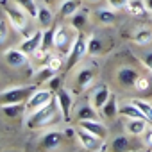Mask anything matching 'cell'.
<instances>
[{
  "instance_id": "31",
  "label": "cell",
  "mask_w": 152,
  "mask_h": 152,
  "mask_svg": "<svg viewBox=\"0 0 152 152\" xmlns=\"http://www.w3.org/2000/svg\"><path fill=\"white\" fill-rule=\"evenodd\" d=\"M47 66H50L54 72H59L61 66H63V57H61V54H48V57H47Z\"/></svg>"
},
{
  "instance_id": "18",
  "label": "cell",
  "mask_w": 152,
  "mask_h": 152,
  "mask_svg": "<svg viewBox=\"0 0 152 152\" xmlns=\"http://www.w3.org/2000/svg\"><path fill=\"white\" fill-rule=\"evenodd\" d=\"M0 109L7 118H16L25 113V102H6L0 106Z\"/></svg>"
},
{
  "instance_id": "13",
  "label": "cell",
  "mask_w": 152,
  "mask_h": 152,
  "mask_svg": "<svg viewBox=\"0 0 152 152\" xmlns=\"http://www.w3.org/2000/svg\"><path fill=\"white\" fill-rule=\"evenodd\" d=\"M109 95H111V91H109V88L106 86V84H100L99 88H95V91L91 93V106L97 109V111H100L102 109V106L107 102V99H109Z\"/></svg>"
},
{
  "instance_id": "11",
  "label": "cell",
  "mask_w": 152,
  "mask_h": 152,
  "mask_svg": "<svg viewBox=\"0 0 152 152\" xmlns=\"http://www.w3.org/2000/svg\"><path fill=\"white\" fill-rule=\"evenodd\" d=\"M41 41H43V29H39V31H36L34 34H31L29 38H25V39L20 43V48H22L25 54L32 56L38 48H41Z\"/></svg>"
},
{
  "instance_id": "15",
  "label": "cell",
  "mask_w": 152,
  "mask_h": 152,
  "mask_svg": "<svg viewBox=\"0 0 152 152\" xmlns=\"http://www.w3.org/2000/svg\"><path fill=\"white\" fill-rule=\"evenodd\" d=\"M138 75H140V73H138L134 68H131V66H122V68H118V72H116V79H118V83H120L122 86H134V81H136Z\"/></svg>"
},
{
  "instance_id": "36",
  "label": "cell",
  "mask_w": 152,
  "mask_h": 152,
  "mask_svg": "<svg viewBox=\"0 0 152 152\" xmlns=\"http://www.w3.org/2000/svg\"><path fill=\"white\" fill-rule=\"evenodd\" d=\"M7 36H9V27H7V22H6V20H0V45L6 43Z\"/></svg>"
},
{
  "instance_id": "10",
  "label": "cell",
  "mask_w": 152,
  "mask_h": 152,
  "mask_svg": "<svg viewBox=\"0 0 152 152\" xmlns=\"http://www.w3.org/2000/svg\"><path fill=\"white\" fill-rule=\"evenodd\" d=\"M95 79V72L91 66H81L77 72H75V84H77L81 90H88L91 86Z\"/></svg>"
},
{
  "instance_id": "9",
  "label": "cell",
  "mask_w": 152,
  "mask_h": 152,
  "mask_svg": "<svg viewBox=\"0 0 152 152\" xmlns=\"http://www.w3.org/2000/svg\"><path fill=\"white\" fill-rule=\"evenodd\" d=\"M63 143V132L61 131H48L41 136L39 147L45 150H57Z\"/></svg>"
},
{
  "instance_id": "26",
  "label": "cell",
  "mask_w": 152,
  "mask_h": 152,
  "mask_svg": "<svg viewBox=\"0 0 152 152\" xmlns=\"http://www.w3.org/2000/svg\"><path fill=\"white\" fill-rule=\"evenodd\" d=\"M15 2H16L22 9H25V13H27L32 20L38 18V4H36V0H15Z\"/></svg>"
},
{
  "instance_id": "41",
  "label": "cell",
  "mask_w": 152,
  "mask_h": 152,
  "mask_svg": "<svg viewBox=\"0 0 152 152\" xmlns=\"http://www.w3.org/2000/svg\"><path fill=\"white\" fill-rule=\"evenodd\" d=\"M86 2H90V4H95V2H99V0H86Z\"/></svg>"
},
{
  "instance_id": "16",
  "label": "cell",
  "mask_w": 152,
  "mask_h": 152,
  "mask_svg": "<svg viewBox=\"0 0 152 152\" xmlns=\"http://www.w3.org/2000/svg\"><path fill=\"white\" fill-rule=\"evenodd\" d=\"M79 125H81L83 129H86V131H90V132H93V134L104 138V140H106V136H107L106 125H104L102 122H99L97 118H93V120H79Z\"/></svg>"
},
{
  "instance_id": "33",
  "label": "cell",
  "mask_w": 152,
  "mask_h": 152,
  "mask_svg": "<svg viewBox=\"0 0 152 152\" xmlns=\"http://www.w3.org/2000/svg\"><path fill=\"white\" fill-rule=\"evenodd\" d=\"M132 88L138 90V91H147V90L150 88V79L147 77V75H138Z\"/></svg>"
},
{
  "instance_id": "25",
  "label": "cell",
  "mask_w": 152,
  "mask_h": 152,
  "mask_svg": "<svg viewBox=\"0 0 152 152\" xmlns=\"http://www.w3.org/2000/svg\"><path fill=\"white\" fill-rule=\"evenodd\" d=\"M132 39H134V43H136V45H140V47L148 45V43L152 41V31H150V29H147V27H141V29H138V31L134 32Z\"/></svg>"
},
{
  "instance_id": "32",
  "label": "cell",
  "mask_w": 152,
  "mask_h": 152,
  "mask_svg": "<svg viewBox=\"0 0 152 152\" xmlns=\"http://www.w3.org/2000/svg\"><path fill=\"white\" fill-rule=\"evenodd\" d=\"M129 148V140L125 136H116L113 141H111V150H127Z\"/></svg>"
},
{
  "instance_id": "8",
  "label": "cell",
  "mask_w": 152,
  "mask_h": 152,
  "mask_svg": "<svg viewBox=\"0 0 152 152\" xmlns=\"http://www.w3.org/2000/svg\"><path fill=\"white\" fill-rule=\"evenodd\" d=\"M4 61L11 68H22L29 63V54H25L22 48H9L4 52Z\"/></svg>"
},
{
  "instance_id": "7",
  "label": "cell",
  "mask_w": 152,
  "mask_h": 152,
  "mask_svg": "<svg viewBox=\"0 0 152 152\" xmlns=\"http://www.w3.org/2000/svg\"><path fill=\"white\" fill-rule=\"evenodd\" d=\"M75 38L77 36H72V31L68 27H57L56 29V34H54V48L61 54H68Z\"/></svg>"
},
{
  "instance_id": "1",
  "label": "cell",
  "mask_w": 152,
  "mask_h": 152,
  "mask_svg": "<svg viewBox=\"0 0 152 152\" xmlns=\"http://www.w3.org/2000/svg\"><path fill=\"white\" fill-rule=\"evenodd\" d=\"M57 109H59L57 100H56V102H50V104L39 107L38 111L29 113L27 118H25V125H27L29 129H45V127H50V125L56 124Z\"/></svg>"
},
{
  "instance_id": "40",
  "label": "cell",
  "mask_w": 152,
  "mask_h": 152,
  "mask_svg": "<svg viewBox=\"0 0 152 152\" xmlns=\"http://www.w3.org/2000/svg\"><path fill=\"white\" fill-rule=\"evenodd\" d=\"M145 4H147V7H148V11H152V0H145Z\"/></svg>"
},
{
  "instance_id": "37",
  "label": "cell",
  "mask_w": 152,
  "mask_h": 152,
  "mask_svg": "<svg viewBox=\"0 0 152 152\" xmlns=\"http://www.w3.org/2000/svg\"><path fill=\"white\" fill-rule=\"evenodd\" d=\"M141 141H143L145 147L152 148V127H147V129L143 131V134H141Z\"/></svg>"
},
{
  "instance_id": "14",
  "label": "cell",
  "mask_w": 152,
  "mask_h": 152,
  "mask_svg": "<svg viewBox=\"0 0 152 152\" xmlns=\"http://www.w3.org/2000/svg\"><path fill=\"white\" fill-rule=\"evenodd\" d=\"M124 127L131 136H141L143 131L148 127V122L143 120V118H125Z\"/></svg>"
},
{
  "instance_id": "6",
  "label": "cell",
  "mask_w": 152,
  "mask_h": 152,
  "mask_svg": "<svg viewBox=\"0 0 152 152\" xmlns=\"http://www.w3.org/2000/svg\"><path fill=\"white\" fill-rule=\"evenodd\" d=\"M34 90H36L34 86H11V88H7L0 93V100H2V104H6V102H25L32 95Z\"/></svg>"
},
{
  "instance_id": "2",
  "label": "cell",
  "mask_w": 152,
  "mask_h": 152,
  "mask_svg": "<svg viewBox=\"0 0 152 152\" xmlns=\"http://www.w3.org/2000/svg\"><path fill=\"white\" fill-rule=\"evenodd\" d=\"M4 11H6V15H7V20L11 22V25L16 29V31H20V32H23L25 29H27V23H29V15L25 13V9H22L16 2H13V4H9V2H4Z\"/></svg>"
},
{
  "instance_id": "21",
  "label": "cell",
  "mask_w": 152,
  "mask_h": 152,
  "mask_svg": "<svg viewBox=\"0 0 152 152\" xmlns=\"http://www.w3.org/2000/svg\"><path fill=\"white\" fill-rule=\"evenodd\" d=\"M81 9V2L79 0H63L61 6H59V16L66 18V16H72L75 11Z\"/></svg>"
},
{
  "instance_id": "24",
  "label": "cell",
  "mask_w": 152,
  "mask_h": 152,
  "mask_svg": "<svg viewBox=\"0 0 152 152\" xmlns=\"http://www.w3.org/2000/svg\"><path fill=\"white\" fill-rule=\"evenodd\" d=\"M120 113H122L125 118H143V120H145L143 113L140 111L138 106L132 104V100H131L129 104H122V106H120Z\"/></svg>"
},
{
  "instance_id": "4",
  "label": "cell",
  "mask_w": 152,
  "mask_h": 152,
  "mask_svg": "<svg viewBox=\"0 0 152 152\" xmlns=\"http://www.w3.org/2000/svg\"><path fill=\"white\" fill-rule=\"evenodd\" d=\"M52 99H54V91H52V90H48V88H47V90H34L32 95L25 100V115L34 113V111H38L39 107L50 104Z\"/></svg>"
},
{
  "instance_id": "30",
  "label": "cell",
  "mask_w": 152,
  "mask_h": 152,
  "mask_svg": "<svg viewBox=\"0 0 152 152\" xmlns=\"http://www.w3.org/2000/svg\"><path fill=\"white\" fill-rule=\"evenodd\" d=\"M54 34H56V31L54 29H43V41H41V48L43 50H48L50 52V48H54Z\"/></svg>"
},
{
  "instance_id": "23",
  "label": "cell",
  "mask_w": 152,
  "mask_h": 152,
  "mask_svg": "<svg viewBox=\"0 0 152 152\" xmlns=\"http://www.w3.org/2000/svg\"><path fill=\"white\" fill-rule=\"evenodd\" d=\"M75 115H77L79 120H93V118H97V109H95V107L91 106V102H90V104L79 106L77 111H75Z\"/></svg>"
},
{
  "instance_id": "5",
  "label": "cell",
  "mask_w": 152,
  "mask_h": 152,
  "mask_svg": "<svg viewBox=\"0 0 152 152\" xmlns=\"http://www.w3.org/2000/svg\"><path fill=\"white\" fill-rule=\"evenodd\" d=\"M75 138H77V141H79V145L83 148H86L90 152H97V150H104L106 148L104 138H100V136H97V134H93V132H90V131H86L83 127L77 129Z\"/></svg>"
},
{
  "instance_id": "39",
  "label": "cell",
  "mask_w": 152,
  "mask_h": 152,
  "mask_svg": "<svg viewBox=\"0 0 152 152\" xmlns=\"http://www.w3.org/2000/svg\"><path fill=\"white\" fill-rule=\"evenodd\" d=\"M143 63H145V66L152 72V50H150V52H147V54L143 56Z\"/></svg>"
},
{
  "instance_id": "3",
  "label": "cell",
  "mask_w": 152,
  "mask_h": 152,
  "mask_svg": "<svg viewBox=\"0 0 152 152\" xmlns=\"http://www.w3.org/2000/svg\"><path fill=\"white\" fill-rule=\"evenodd\" d=\"M88 56V38L81 32H77V38H75L72 48H70V54H68V63H66V68L72 70L77 63H81L84 57Z\"/></svg>"
},
{
  "instance_id": "27",
  "label": "cell",
  "mask_w": 152,
  "mask_h": 152,
  "mask_svg": "<svg viewBox=\"0 0 152 152\" xmlns=\"http://www.w3.org/2000/svg\"><path fill=\"white\" fill-rule=\"evenodd\" d=\"M131 100H132V104H134V106H138V107H140V111L143 113L145 120H147L148 124H152V104H150V102H147V100H141V99H131Z\"/></svg>"
},
{
  "instance_id": "34",
  "label": "cell",
  "mask_w": 152,
  "mask_h": 152,
  "mask_svg": "<svg viewBox=\"0 0 152 152\" xmlns=\"http://www.w3.org/2000/svg\"><path fill=\"white\" fill-rule=\"evenodd\" d=\"M41 73H38V81L39 83H43V81H48L50 77H54V75H56V72L50 68V66H45L43 70H39Z\"/></svg>"
},
{
  "instance_id": "19",
  "label": "cell",
  "mask_w": 152,
  "mask_h": 152,
  "mask_svg": "<svg viewBox=\"0 0 152 152\" xmlns=\"http://www.w3.org/2000/svg\"><path fill=\"white\" fill-rule=\"evenodd\" d=\"M99 113H100V116H102V118H115V116L120 113V106H118V102H116V97H115L113 93L109 95L107 102L102 106V109H100Z\"/></svg>"
},
{
  "instance_id": "22",
  "label": "cell",
  "mask_w": 152,
  "mask_h": 152,
  "mask_svg": "<svg viewBox=\"0 0 152 152\" xmlns=\"http://www.w3.org/2000/svg\"><path fill=\"white\" fill-rule=\"evenodd\" d=\"M36 20L39 22L41 29H47V27H50V23L54 20V15H52V11L47 6H38V18Z\"/></svg>"
},
{
  "instance_id": "20",
  "label": "cell",
  "mask_w": 152,
  "mask_h": 152,
  "mask_svg": "<svg viewBox=\"0 0 152 152\" xmlns=\"http://www.w3.org/2000/svg\"><path fill=\"white\" fill-rule=\"evenodd\" d=\"M127 11L132 15V16H138V18H145L147 13H148V7L145 4V0H129L127 4Z\"/></svg>"
},
{
  "instance_id": "38",
  "label": "cell",
  "mask_w": 152,
  "mask_h": 152,
  "mask_svg": "<svg viewBox=\"0 0 152 152\" xmlns=\"http://www.w3.org/2000/svg\"><path fill=\"white\" fill-rule=\"evenodd\" d=\"M107 4H109V7L111 9H124V7H127V4H129V0H107Z\"/></svg>"
},
{
  "instance_id": "12",
  "label": "cell",
  "mask_w": 152,
  "mask_h": 152,
  "mask_svg": "<svg viewBox=\"0 0 152 152\" xmlns=\"http://www.w3.org/2000/svg\"><path fill=\"white\" fill-rule=\"evenodd\" d=\"M56 100H57V104H59V111H61V115L64 116V120H68L70 118V113H72V106H73V97H72V93L68 91V90H59L57 91V95H56Z\"/></svg>"
},
{
  "instance_id": "17",
  "label": "cell",
  "mask_w": 152,
  "mask_h": 152,
  "mask_svg": "<svg viewBox=\"0 0 152 152\" xmlns=\"http://www.w3.org/2000/svg\"><path fill=\"white\" fill-rule=\"evenodd\" d=\"M90 22V13L86 9H79V11H75L72 16H70V23H72V29H75L77 32H81Z\"/></svg>"
},
{
  "instance_id": "29",
  "label": "cell",
  "mask_w": 152,
  "mask_h": 152,
  "mask_svg": "<svg viewBox=\"0 0 152 152\" xmlns=\"http://www.w3.org/2000/svg\"><path fill=\"white\" fill-rule=\"evenodd\" d=\"M102 48H104V43H102V39L99 36L88 38V54L90 56H99L102 52Z\"/></svg>"
},
{
  "instance_id": "35",
  "label": "cell",
  "mask_w": 152,
  "mask_h": 152,
  "mask_svg": "<svg viewBox=\"0 0 152 152\" xmlns=\"http://www.w3.org/2000/svg\"><path fill=\"white\" fill-rule=\"evenodd\" d=\"M47 84H48V90H52L54 93H57V91L61 90V79L57 77V75H54V77H50V79L47 81Z\"/></svg>"
},
{
  "instance_id": "28",
  "label": "cell",
  "mask_w": 152,
  "mask_h": 152,
  "mask_svg": "<svg viewBox=\"0 0 152 152\" xmlns=\"http://www.w3.org/2000/svg\"><path fill=\"white\" fill-rule=\"evenodd\" d=\"M97 18H99L100 23L109 25V23L115 22L116 15H115V9H111V7H104V9H99V11H97Z\"/></svg>"
}]
</instances>
